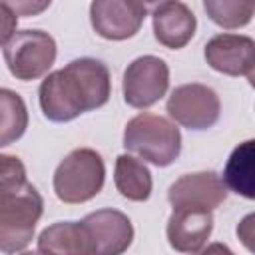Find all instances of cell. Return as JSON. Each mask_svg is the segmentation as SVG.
<instances>
[{"label": "cell", "mask_w": 255, "mask_h": 255, "mask_svg": "<svg viewBox=\"0 0 255 255\" xmlns=\"http://www.w3.org/2000/svg\"><path fill=\"white\" fill-rule=\"evenodd\" d=\"M16 22H18V16L6 4H0V46H4L12 38L16 30Z\"/></svg>", "instance_id": "cell-21"}, {"label": "cell", "mask_w": 255, "mask_h": 255, "mask_svg": "<svg viewBox=\"0 0 255 255\" xmlns=\"http://www.w3.org/2000/svg\"><path fill=\"white\" fill-rule=\"evenodd\" d=\"M197 20L181 2H167L153 10V32L159 44L171 50L183 48L195 34Z\"/></svg>", "instance_id": "cell-13"}, {"label": "cell", "mask_w": 255, "mask_h": 255, "mask_svg": "<svg viewBox=\"0 0 255 255\" xmlns=\"http://www.w3.org/2000/svg\"><path fill=\"white\" fill-rule=\"evenodd\" d=\"M4 4L16 16H38L44 10H48L52 0H4Z\"/></svg>", "instance_id": "cell-20"}, {"label": "cell", "mask_w": 255, "mask_h": 255, "mask_svg": "<svg viewBox=\"0 0 255 255\" xmlns=\"http://www.w3.org/2000/svg\"><path fill=\"white\" fill-rule=\"evenodd\" d=\"M203 8L217 26L233 30L251 22L255 0H203Z\"/></svg>", "instance_id": "cell-18"}, {"label": "cell", "mask_w": 255, "mask_h": 255, "mask_svg": "<svg viewBox=\"0 0 255 255\" xmlns=\"http://www.w3.org/2000/svg\"><path fill=\"white\" fill-rule=\"evenodd\" d=\"M4 60L14 78L36 80L52 68L56 60V42L42 30L16 32L6 42Z\"/></svg>", "instance_id": "cell-5"}, {"label": "cell", "mask_w": 255, "mask_h": 255, "mask_svg": "<svg viewBox=\"0 0 255 255\" xmlns=\"http://www.w3.org/2000/svg\"><path fill=\"white\" fill-rule=\"evenodd\" d=\"M167 239L175 251L197 253L213 231V215L201 207H173L167 219Z\"/></svg>", "instance_id": "cell-12"}, {"label": "cell", "mask_w": 255, "mask_h": 255, "mask_svg": "<svg viewBox=\"0 0 255 255\" xmlns=\"http://www.w3.org/2000/svg\"><path fill=\"white\" fill-rule=\"evenodd\" d=\"M167 112L177 124L201 131L219 120L221 104L211 88L203 84H183L171 92Z\"/></svg>", "instance_id": "cell-7"}, {"label": "cell", "mask_w": 255, "mask_h": 255, "mask_svg": "<svg viewBox=\"0 0 255 255\" xmlns=\"http://www.w3.org/2000/svg\"><path fill=\"white\" fill-rule=\"evenodd\" d=\"M169 86V68L157 56H141L124 72V100L131 108H149Z\"/></svg>", "instance_id": "cell-6"}, {"label": "cell", "mask_w": 255, "mask_h": 255, "mask_svg": "<svg viewBox=\"0 0 255 255\" xmlns=\"http://www.w3.org/2000/svg\"><path fill=\"white\" fill-rule=\"evenodd\" d=\"M44 201L32 183H24L0 199V251L16 253L30 245Z\"/></svg>", "instance_id": "cell-3"}, {"label": "cell", "mask_w": 255, "mask_h": 255, "mask_svg": "<svg viewBox=\"0 0 255 255\" xmlns=\"http://www.w3.org/2000/svg\"><path fill=\"white\" fill-rule=\"evenodd\" d=\"M124 147L157 167H165L181 151V133L171 120L143 112L126 124Z\"/></svg>", "instance_id": "cell-2"}, {"label": "cell", "mask_w": 255, "mask_h": 255, "mask_svg": "<svg viewBox=\"0 0 255 255\" xmlns=\"http://www.w3.org/2000/svg\"><path fill=\"white\" fill-rule=\"evenodd\" d=\"M40 253L92 255L82 221H60L46 227L38 237Z\"/></svg>", "instance_id": "cell-14"}, {"label": "cell", "mask_w": 255, "mask_h": 255, "mask_svg": "<svg viewBox=\"0 0 255 255\" xmlns=\"http://www.w3.org/2000/svg\"><path fill=\"white\" fill-rule=\"evenodd\" d=\"M139 2H141V6L145 8V12H153V10H157L159 6L167 4V2H173V0H139Z\"/></svg>", "instance_id": "cell-23"}, {"label": "cell", "mask_w": 255, "mask_h": 255, "mask_svg": "<svg viewBox=\"0 0 255 255\" xmlns=\"http://www.w3.org/2000/svg\"><path fill=\"white\" fill-rule=\"evenodd\" d=\"M106 167L94 149L82 147L68 153L54 173V191L64 203H84L104 187Z\"/></svg>", "instance_id": "cell-4"}, {"label": "cell", "mask_w": 255, "mask_h": 255, "mask_svg": "<svg viewBox=\"0 0 255 255\" xmlns=\"http://www.w3.org/2000/svg\"><path fill=\"white\" fill-rule=\"evenodd\" d=\"M207 64L227 76H245L253 82L255 68V44L247 36L217 34L205 44Z\"/></svg>", "instance_id": "cell-10"}, {"label": "cell", "mask_w": 255, "mask_h": 255, "mask_svg": "<svg viewBox=\"0 0 255 255\" xmlns=\"http://www.w3.org/2000/svg\"><path fill=\"white\" fill-rule=\"evenodd\" d=\"M92 255H120L133 239V227L128 215L118 209H98L82 219Z\"/></svg>", "instance_id": "cell-9"}, {"label": "cell", "mask_w": 255, "mask_h": 255, "mask_svg": "<svg viewBox=\"0 0 255 255\" xmlns=\"http://www.w3.org/2000/svg\"><path fill=\"white\" fill-rule=\"evenodd\" d=\"M147 12L139 0H92L90 22L106 40H126L139 32Z\"/></svg>", "instance_id": "cell-8"}, {"label": "cell", "mask_w": 255, "mask_h": 255, "mask_svg": "<svg viewBox=\"0 0 255 255\" xmlns=\"http://www.w3.org/2000/svg\"><path fill=\"white\" fill-rule=\"evenodd\" d=\"M26 183V167L14 155L0 153V199Z\"/></svg>", "instance_id": "cell-19"}, {"label": "cell", "mask_w": 255, "mask_h": 255, "mask_svg": "<svg viewBox=\"0 0 255 255\" xmlns=\"http://www.w3.org/2000/svg\"><path fill=\"white\" fill-rule=\"evenodd\" d=\"M223 183L231 191L253 199V139L233 149L223 171Z\"/></svg>", "instance_id": "cell-16"}, {"label": "cell", "mask_w": 255, "mask_h": 255, "mask_svg": "<svg viewBox=\"0 0 255 255\" xmlns=\"http://www.w3.org/2000/svg\"><path fill=\"white\" fill-rule=\"evenodd\" d=\"M251 221H253V215H247V217L243 219V223L237 227L239 237L245 241V245H247L249 249H253V245H251V239H253V233H251Z\"/></svg>", "instance_id": "cell-22"}, {"label": "cell", "mask_w": 255, "mask_h": 255, "mask_svg": "<svg viewBox=\"0 0 255 255\" xmlns=\"http://www.w3.org/2000/svg\"><path fill=\"white\" fill-rule=\"evenodd\" d=\"M227 197L223 179L213 171L187 173L179 177L167 191V199L173 207H201L215 209Z\"/></svg>", "instance_id": "cell-11"}, {"label": "cell", "mask_w": 255, "mask_h": 255, "mask_svg": "<svg viewBox=\"0 0 255 255\" xmlns=\"http://www.w3.org/2000/svg\"><path fill=\"white\" fill-rule=\"evenodd\" d=\"M26 128H28V110L24 100L16 92L8 88H0V147L20 139Z\"/></svg>", "instance_id": "cell-17"}, {"label": "cell", "mask_w": 255, "mask_h": 255, "mask_svg": "<svg viewBox=\"0 0 255 255\" xmlns=\"http://www.w3.org/2000/svg\"><path fill=\"white\" fill-rule=\"evenodd\" d=\"M114 183L116 189L131 201H145L151 195V173L131 155H120L116 159Z\"/></svg>", "instance_id": "cell-15"}, {"label": "cell", "mask_w": 255, "mask_h": 255, "mask_svg": "<svg viewBox=\"0 0 255 255\" xmlns=\"http://www.w3.org/2000/svg\"><path fill=\"white\" fill-rule=\"evenodd\" d=\"M110 72L94 58L72 60L40 84V106L48 120L70 122L84 112L102 108L110 98Z\"/></svg>", "instance_id": "cell-1"}]
</instances>
